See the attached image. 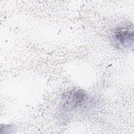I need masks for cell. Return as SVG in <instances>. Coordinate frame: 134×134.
Here are the masks:
<instances>
[{
    "instance_id": "obj_2",
    "label": "cell",
    "mask_w": 134,
    "mask_h": 134,
    "mask_svg": "<svg viewBox=\"0 0 134 134\" xmlns=\"http://www.w3.org/2000/svg\"><path fill=\"white\" fill-rule=\"evenodd\" d=\"M111 36L118 47L130 49L133 46V26L130 24L119 25L113 29Z\"/></svg>"
},
{
    "instance_id": "obj_3",
    "label": "cell",
    "mask_w": 134,
    "mask_h": 134,
    "mask_svg": "<svg viewBox=\"0 0 134 134\" xmlns=\"http://www.w3.org/2000/svg\"><path fill=\"white\" fill-rule=\"evenodd\" d=\"M13 129H14L13 127L10 125H4V126H2L1 128V130H4V133H9L10 132L9 131Z\"/></svg>"
},
{
    "instance_id": "obj_1",
    "label": "cell",
    "mask_w": 134,
    "mask_h": 134,
    "mask_svg": "<svg viewBox=\"0 0 134 134\" xmlns=\"http://www.w3.org/2000/svg\"><path fill=\"white\" fill-rule=\"evenodd\" d=\"M92 99L85 91L73 88L64 92L61 97L62 109L67 111H76L91 105Z\"/></svg>"
}]
</instances>
